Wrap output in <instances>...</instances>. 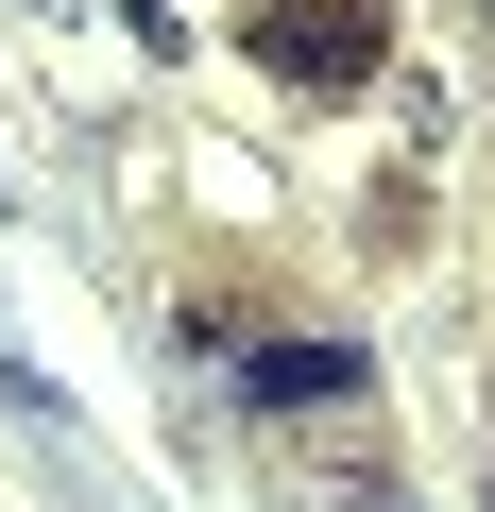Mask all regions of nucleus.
<instances>
[{
    "instance_id": "1",
    "label": "nucleus",
    "mask_w": 495,
    "mask_h": 512,
    "mask_svg": "<svg viewBox=\"0 0 495 512\" xmlns=\"http://www.w3.org/2000/svg\"><path fill=\"white\" fill-rule=\"evenodd\" d=\"M257 69H291V86H359L376 69V18L342 0V18H257Z\"/></svg>"
},
{
    "instance_id": "3",
    "label": "nucleus",
    "mask_w": 495,
    "mask_h": 512,
    "mask_svg": "<svg viewBox=\"0 0 495 512\" xmlns=\"http://www.w3.org/2000/svg\"><path fill=\"white\" fill-rule=\"evenodd\" d=\"M478 35H495V0H478Z\"/></svg>"
},
{
    "instance_id": "2",
    "label": "nucleus",
    "mask_w": 495,
    "mask_h": 512,
    "mask_svg": "<svg viewBox=\"0 0 495 512\" xmlns=\"http://www.w3.org/2000/svg\"><path fill=\"white\" fill-rule=\"evenodd\" d=\"M239 376H257L274 410H325V393H359V342H257Z\"/></svg>"
}]
</instances>
